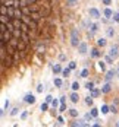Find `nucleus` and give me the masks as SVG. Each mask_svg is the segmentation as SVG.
Masks as SVG:
<instances>
[{
  "mask_svg": "<svg viewBox=\"0 0 119 127\" xmlns=\"http://www.w3.org/2000/svg\"><path fill=\"white\" fill-rule=\"evenodd\" d=\"M71 44H72L74 47H78V45H79L78 31H77V29H74V31H72V34H71Z\"/></svg>",
  "mask_w": 119,
  "mask_h": 127,
  "instance_id": "1",
  "label": "nucleus"
},
{
  "mask_svg": "<svg viewBox=\"0 0 119 127\" xmlns=\"http://www.w3.org/2000/svg\"><path fill=\"white\" fill-rule=\"evenodd\" d=\"M10 38H12V32L9 29H6V31L1 32V42H9Z\"/></svg>",
  "mask_w": 119,
  "mask_h": 127,
  "instance_id": "2",
  "label": "nucleus"
},
{
  "mask_svg": "<svg viewBox=\"0 0 119 127\" xmlns=\"http://www.w3.org/2000/svg\"><path fill=\"white\" fill-rule=\"evenodd\" d=\"M19 41H21V38H16V37H12L10 38V41L7 42L12 48H15V50H18V45H19Z\"/></svg>",
  "mask_w": 119,
  "mask_h": 127,
  "instance_id": "3",
  "label": "nucleus"
},
{
  "mask_svg": "<svg viewBox=\"0 0 119 127\" xmlns=\"http://www.w3.org/2000/svg\"><path fill=\"white\" fill-rule=\"evenodd\" d=\"M43 16H44V15H43V13H40V12H32V13H31V18H32L35 22H40V21L43 19Z\"/></svg>",
  "mask_w": 119,
  "mask_h": 127,
  "instance_id": "4",
  "label": "nucleus"
},
{
  "mask_svg": "<svg viewBox=\"0 0 119 127\" xmlns=\"http://www.w3.org/2000/svg\"><path fill=\"white\" fill-rule=\"evenodd\" d=\"M24 99H25V102H28V104H34V102H35V96H34L32 94H26Z\"/></svg>",
  "mask_w": 119,
  "mask_h": 127,
  "instance_id": "5",
  "label": "nucleus"
},
{
  "mask_svg": "<svg viewBox=\"0 0 119 127\" xmlns=\"http://www.w3.org/2000/svg\"><path fill=\"white\" fill-rule=\"evenodd\" d=\"M37 0H19L21 3V7H25V6H29V4H34Z\"/></svg>",
  "mask_w": 119,
  "mask_h": 127,
  "instance_id": "6",
  "label": "nucleus"
},
{
  "mask_svg": "<svg viewBox=\"0 0 119 127\" xmlns=\"http://www.w3.org/2000/svg\"><path fill=\"white\" fill-rule=\"evenodd\" d=\"M90 16H91V18H94V19H97V18H100V12H99L97 9L91 7V9H90Z\"/></svg>",
  "mask_w": 119,
  "mask_h": 127,
  "instance_id": "7",
  "label": "nucleus"
},
{
  "mask_svg": "<svg viewBox=\"0 0 119 127\" xmlns=\"http://www.w3.org/2000/svg\"><path fill=\"white\" fill-rule=\"evenodd\" d=\"M15 18H18V19H22L24 18V12H22L21 7H16L15 9Z\"/></svg>",
  "mask_w": 119,
  "mask_h": 127,
  "instance_id": "8",
  "label": "nucleus"
},
{
  "mask_svg": "<svg viewBox=\"0 0 119 127\" xmlns=\"http://www.w3.org/2000/svg\"><path fill=\"white\" fill-rule=\"evenodd\" d=\"M78 51L81 53V54H85V53H87V44H84V42L79 44L78 45Z\"/></svg>",
  "mask_w": 119,
  "mask_h": 127,
  "instance_id": "9",
  "label": "nucleus"
},
{
  "mask_svg": "<svg viewBox=\"0 0 119 127\" xmlns=\"http://www.w3.org/2000/svg\"><path fill=\"white\" fill-rule=\"evenodd\" d=\"M110 56H112L113 59H115V57L118 56V45H113V47L110 48Z\"/></svg>",
  "mask_w": 119,
  "mask_h": 127,
  "instance_id": "10",
  "label": "nucleus"
},
{
  "mask_svg": "<svg viewBox=\"0 0 119 127\" xmlns=\"http://www.w3.org/2000/svg\"><path fill=\"white\" fill-rule=\"evenodd\" d=\"M110 89H112V86H110V83H106L105 86L102 88V92H103V94H107V92H110Z\"/></svg>",
  "mask_w": 119,
  "mask_h": 127,
  "instance_id": "11",
  "label": "nucleus"
},
{
  "mask_svg": "<svg viewBox=\"0 0 119 127\" xmlns=\"http://www.w3.org/2000/svg\"><path fill=\"white\" fill-rule=\"evenodd\" d=\"M115 75H116V70H110V72H107V75H106V79H107V80H110V79L115 76Z\"/></svg>",
  "mask_w": 119,
  "mask_h": 127,
  "instance_id": "12",
  "label": "nucleus"
},
{
  "mask_svg": "<svg viewBox=\"0 0 119 127\" xmlns=\"http://www.w3.org/2000/svg\"><path fill=\"white\" fill-rule=\"evenodd\" d=\"M71 70H72L71 67H66V69H63V70H62V76L68 77V76H69V73H71Z\"/></svg>",
  "mask_w": 119,
  "mask_h": 127,
  "instance_id": "13",
  "label": "nucleus"
},
{
  "mask_svg": "<svg viewBox=\"0 0 119 127\" xmlns=\"http://www.w3.org/2000/svg\"><path fill=\"white\" fill-rule=\"evenodd\" d=\"M78 99H79L78 94H77V92H74V94L71 95V101H72V102H78Z\"/></svg>",
  "mask_w": 119,
  "mask_h": 127,
  "instance_id": "14",
  "label": "nucleus"
},
{
  "mask_svg": "<svg viewBox=\"0 0 119 127\" xmlns=\"http://www.w3.org/2000/svg\"><path fill=\"white\" fill-rule=\"evenodd\" d=\"M62 70H63V69H62V67H60L59 64H56V66H53V72H54V73H60Z\"/></svg>",
  "mask_w": 119,
  "mask_h": 127,
  "instance_id": "15",
  "label": "nucleus"
},
{
  "mask_svg": "<svg viewBox=\"0 0 119 127\" xmlns=\"http://www.w3.org/2000/svg\"><path fill=\"white\" fill-rule=\"evenodd\" d=\"M97 45H99V47H105V45H106V39L105 38L97 39Z\"/></svg>",
  "mask_w": 119,
  "mask_h": 127,
  "instance_id": "16",
  "label": "nucleus"
},
{
  "mask_svg": "<svg viewBox=\"0 0 119 127\" xmlns=\"http://www.w3.org/2000/svg\"><path fill=\"white\" fill-rule=\"evenodd\" d=\"M91 56H93V57H99V56H100L99 48H93V50H91Z\"/></svg>",
  "mask_w": 119,
  "mask_h": 127,
  "instance_id": "17",
  "label": "nucleus"
},
{
  "mask_svg": "<svg viewBox=\"0 0 119 127\" xmlns=\"http://www.w3.org/2000/svg\"><path fill=\"white\" fill-rule=\"evenodd\" d=\"M22 9V12L24 15H31V9H29V6H25V7H21Z\"/></svg>",
  "mask_w": 119,
  "mask_h": 127,
  "instance_id": "18",
  "label": "nucleus"
},
{
  "mask_svg": "<svg viewBox=\"0 0 119 127\" xmlns=\"http://www.w3.org/2000/svg\"><path fill=\"white\" fill-rule=\"evenodd\" d=\"M105 16L106 18H112V16H113V12H112L110 9H106L105 10Z\"/></svg>",
  "mask_w": 119,
  "mask_h": 127,
  "instance_id": "19",
  "label": "nucleus"
},
{
  "mask_svg": "<svg viewBox=\"0 0 119 127\" xmlns=\"http://www.w3.org/2000/svg\"><path fill=\"white\" fill-rule=\"evenodd\" d=\"M105 62H106V63H109V64H112V63H113V57H112L110 54H109V56H106Z\"/></svg>",
  "mask_w": 119,
  "mask_h": 127,
  "instance_id": "20",
  "label": "nucleus"
},
{
  "mask_svg": "<svg viewBox=\"0 0 119 127\" xmlns=\"http://www.w3.org/2000/svg\"><path fill=\"white\" fill-rule=\"evenodd\" d=\"M69 114L72 115V117H77V115H78V111H77L75 108H71V110H69Z\"/></svg>",
  "mask_w": 119,
  "mask_h": 127,
  "instance_id": "21",
  "label": "nucleus"
},
{
  "mask_svg": "<svg viewBox=\"0 0 119 127\" xmlns=\"http://www.w3.org/2000/svg\"><path fill=\"white\" fill-rule=\"evenodd\" d=\"M109 111H110V107H107V105H103V107H102V113H103V114L109 113Z\"/></svg>",
  "mask_w": 119,
  "mask_h": 127,
  "instance_id": "22",
  "label": "nucleus"
},
{
  "mask_svg": "<svg viewBox=\"0 0 119 127\" xmlns=\"http://www.w3.org/2000/svg\"><path fill=\"white\" fill-rule=\"evenodd\" d=\"M93 96H87V98H85V104H87V105H90V107H91L93 105V99H91Z\"/></svg>",
  "mask_w": 119,
  "mask_h": 127,
  "instance_id": "23",
  "label": "nucleus"
},
{
  "mask_svg": "<svg viewBox=\"0 0 119 127\" xmlns=\"http://www.w3.org/2000/svg\"><path fill=\"white\" fill-rule=\"evenodd\" d=\"M47 108H49V102L41 104V111H47Z\"/></svg>",
  "mask_w": 119,
  "mask_h": 127,
  "instance_id": "24",
  "label": "nucleus"
},
{
  "mask_svg": "<svg viewBox=\"0 0 119 127\" xmlns=\"http://www.w3.org/2000/svg\"><path fill=\"white\" fill-rule=\"evenodd\" d=\"M85 88L90 89V91H93V89H94V83H93V82H88V83L85 85Z\"/></svg>",
  "mask_w": 119,
  "mask_h": 127,
  "instance_id": "25",
  "label": "nucleus"
},
{
  "mask_svg": "<svg viewBox=\"0 0 119 127\" xmlns=\"http://www.w3.org/2000/svg\"><path fill=\"white\" fill-rule=\"evenodd\" d=\"M106 62H99V67L102 69V70H106Z\"/></svg>",
  "mask_w": 119,
  "mask_h": 127,
  "instance_id": "26",
  "label": "nucleus"
},
{
  "mask_svg": "<svg viewBox=\"0 0 119 127\" xmlns=\"http://www.w3.org/2000/svg\"><path fill=\"white\" fill-rule=\"evenodd\" d=\"M90 26H91V32H96L99 29V25H96V24H91Z\"/></svg>",
  "mask_w": 119,
  "mask_h": 127,
  "instance_id": "27",
  "label": "nucleus"
},
{
  "mask_svg": "<svg viewBox=\"0 0 119 127\" xmlns=\"http://www.w3.org/2000/svg\"><path fill=\"white\" fill-rule=\"evenodd\" d=\"M54 85L56 86H62V79H54Z\"/></svg>",
  "mask_w": 119,
  "mask_h": 127,
  "instance_id": "28",
  "label": "nucleus"
},
{
  "mask_svg": "<svg viewBox=\"0 0 119 127\" xmlns=\"http://www.w3.org/2000/svg\"><path fill=\"white\" fill-rule=\"evenodd\" d=\"M78 88H79V83L78 82H74V83H72V89H74V91H78Z\"/></svg>",
  "mask_w": 119,
  "mask_h": 127,
  "instance_id": "29",
  "label": "nucleus"
},
{
  "mask_svg": "<svg viewBox=\"0 0 119 127\" xmlns=\"http://www.w3.org/2000/svg\"><path fill=\"white\" fill-rule=\"evenodd\" d=\"M81 76H82V77H87V76H88V70H87V69H84V70L81 72Z\"/></svg>",
  "mask_w": 119,
  "mask_h": 127,
  "instance_id": "30",
  "label": "nucleus"
},
{
  "mask_svg": "<svg viewBox=\"0 0 119 127\" xmlns=\"http://www.w3.org/2000/svg\"><path fill=\"white\" fill-rule=\"evenodd\" d=\"M113 34H115V31H113L112 28H109V29H107V35H109V37H113Z\"/></svg>",
  "mask_w": 119,
  "mask_h": 127,
  "instance_id": "31",
  "label": "nucleus"
},
{
  "mask_svg": "<svg viewBox=\"0 0 119 127\" xmlns=\"http://www.w3.org/2000/svg\"><path fill=\"white\" fill-rule=\"evenodd\" d=\"M110 111H112L113 114H116V113H118V108H116V105H112V107H110Z\"/></svg>",
  "mask_w": 119,
  "mask_h": 127,
  "instance_id": "32",
  "label": "nucleus"
},
{
  "mask_svg": "<svg viewBox=\"0 0 119 127\" xmlns=\"http://www.w3.org/2000/svg\"><path fill=\"white\" fill-rule=\"evenodd\" d=\"M97 114H99V111H97L96 108H93V110H91V115H93V117H97Z\"/></svg>",
  "mask_w": 119,
  "mask_h": 127,
  "instance_id": "33",
  "label": "nucleus"
},
{
  "mask_svg": "<svg viewBox=\"0 0 119 127\" xmlns=\"http://www.w3.org/2000/svg\"><path fill=\"white\" fill-rule=\"evenodd\" d=\"M99 94H100V91H97V89L94 91V89H93V92H91V96H97Z\"/></svg>",
  "mask_w": 119,
  "mask_h": 127,
  "instance_id": "34",
  "label": "nucleus"
},
{
  "mask_svg": "<svg viewBox=\"0 0 119 127\" xmlns=\"http://www.w3.org/2000/svg\"><path fill=\"white\" fill-rule=\"evenodd\" d=\"M53 101V96L52 95H47V96H46V102H52Z\"/></svg>",
  "mask_w": 119,
  "mask_h": 127,
  "instance_id": "35",
  "label": "nucleus"
},
{
  "mask_svg": "<svg viewBox=\"0 0 119 127\" xmlns=\"http://www.w3.org/2000/svg\"><path fill=\"white\" fill-rule=\"evenodd\" d=\"M26 117H28V113H26V111H24V113L21 114V118H22V120H25Z\"/></svg>",
  "mask_w": 119,
  "mask_h": 127,
  "instance_id": "36",
  "label": "nucleus"
},
{
  "mask_svg": "<svg viewBox=\"0 0 119 127\" xmlns=\"http://www.w3.org/2000/svg\"><path fill=\"white\" fill-rule=\"evenodd\" d=\"M75 3H77V0H68V4H69V6H74Z\"/></svg>",
  "mask_w": 119,
  "mask_h": 127,
  "instance_id": "37",
  "label": "nucleus"
},
{
  "mask_svg": "<svg viewBox=\"0 0 119 127\" xmlns=\"http://www.w3.org/2000/svg\"><path fill=\"white\" fill-rule=\"evenodd\" d=\"M59 111H62V113L66 111V105H65V104H62V105H60V110H59Z\"/></svg>",
  "mask_w": 119,
  "mask_h": 127,
  "instance_id": "38",
  "label": "nucleus"
},
{
  "mask_svg": "<svg viewBox=\"0 0 119 127\" xmlns=\"http://www.w3.org/2000/svg\"><path fill=\"white\" fill-rule=\"evenodd\" d=\"M18 110H19V108H13V110H12V113H10V114H12V115H16V114H18Z\"/></svg>",
  "mask_w": 119,
  "mask_h": 127,
  "instance_id": "39",
  "label": "nucleus"
},
{
  "mask_svg": "<svg viewBox=\"0 0 119 127\" xmlns=\"http://www.w3.org/2000/svg\"><path fill=\"white\" fill-rule=\"evenodd\" d=\"M43 89H44L43 85H38V86H37V91H38V92H43Z\"/></svg>",
  "mask_w": 119,
  "mask_h": 127,
  "instance_id": "40",
  "label": "nucleus"
},
{
  "mask_svg": "<svg viewBox=\"0 0 119 127\" xmlns=\"http://www.w3.org/2000/svg\"><path fill=\"white\" fill-rule=\"evenodd\" d=\"M69 67H71V69H75V67H77V63H75V62H72V63L69 64Z\"/></svg>",
  "mask_w": 119,
  "mask_h": 127,
  "instance_id": "41",
  "label": "nucleus"
},
{
  "mask_svg": "<svg viewBox=\"0 0 119 127\" xmlns=\"http://www.w3.org/2000/svg\"><path fill=\"white\" fill-rule=\"evenodd\" d=\"M113 18H115V21H116V22H119V13H115V15H113Z\"/></svg>",
  "mask_w": 119,
  "mask_h": 127,
  "instance_id": "42",
  "label": "nucleus"
},
{
  "mask_svg": "<svg viewBox=\"0 0 119 127\" xmlns=\"http://www.w3.org/2000/svg\"><path fill=\"white\" fill-rule=\"evenodd\" d=\"M57 104H59V102L56 101V99H53V101H52V105H53V107H57Z\"/></svg>",
  "mask_w": 119,
  "mask_h": 127,
  "instance_id": "43",
  "label": "nucleus"
},
{
  "mask_svg": "<svg viewBox=\"0 0 119 127\" xmlns=\"http://www.w3.org/2000/svg\"><path fill=\"white\" fill-rule=\"evenodd\" d=\"M103 3H105V4H107V6H109V4L112 3V0H103Z\"/></svg>",
  "mask_w": 119,
  "mask_h": 127,
  "instance_id": "44",
  "label": "nucleus"
},
{
  "mask_svg": "<svg viewBox=\"0 0 119 127\" xmlns=\"http://www.w3.org/2000/svg\"><path fill=\"white\" fill-rule=\"evenodd\" d=\"M65 98L66 96H62V98H60V104H65Z\"/></svg>",
  "mask_w": 119,
  "mask_h": 127,
  "instance_id": "45",
  "label": "nucleus"
},
{
  "mask_svg": "<svg viewBox=\"0 0 119 127\" xmlns=\"http://www.w3.org/2000/svg\"><path fill=\"white\" fill-rule=\"evenodd\" d=\"M115 126H119V121H116V123H115Z\"/></svg>",
  "mask_w": 119,
  "mask_h": 127,
  "instance_id": "46",
  "label": "nucleus"
},
{
  "mask_svg": "<svg viewBox=\"0 0 119 127\" xmlns=\"http://www.w3.org/2000/svg\"><path fill=\"white\" fill-rule=\"evenodd\" d=\"M118 73H119V69H118Z\"/></svg>",
  "mask_w": 119,
  "mask_h": 127,
  "instance_id": "47",
  "label": "nucleus"
}]
</instances>
